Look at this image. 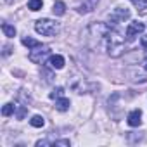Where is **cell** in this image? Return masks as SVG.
Segmentation results:
<instances>
[{
    "label": "cell",
    "instance_id": "30bf717a",
    "mask_svg": "<svg viewBox=\"0 0 147 147\" xmlns=\"http://www.w3.org/2000/svg\"><path fill=\"white\" fill-rule=\"evenodd\" d=\"M69 99H66V97H59L57 100H55V109L57 111H61V113H64V111H67L69 109Z\"/></svg>",
    "mask_w": 147,
    "mask_h": 147
},
{
    "label": "cell",
    "instance_id": "2e32d148",
    "mask_svg": "<svg viewBox=\"0 0 147 147\" xmlns=\"http://www.w3.org/2000/svg\"><path fill=\"white\" fill-rule=\"evenodd\" d=\"M14 111H16V106L11 104V102L2 107V114H4V116H11V114H14Z\"/></svg>",
    "mask_w": 147,
    "mask_h": 147
},
{
    "label": "cell",
    "instance_id": "4fadbf2b",
    "mask_svg": "<svg viewBox=\"0 0 147 147\" xmlns=\"http://www.w3.org/2000/svg\"><path fill=\"white\" fill-rule=\"evenodd\" d=\"M2 31H4V33H5V36H9V38L16 36V28H14V26H11L9 23H4V24H2Z\"/></svg>",
    "mask_w": 147,
    "mask_h": 147
},
{
    "label": "cell",
    "instance_id": "d6986e66",
    "mask_svg": "<svg viewBox=\"0 0 147 147\" xmlns=\"http://www.w3.org/2000/svg\"><path fill=\"white\" fill-rule=\"evenodd\" d=\"M142 45H144V47H147V35H144V36H142Z\"/></svg>",
    "mask_w": 147,
    "mask_h": 147
},
{
    "label": "cell",
    "instance_id": "9a60e30c",
    "mask_svg": "<svg viewBox=\"0 0 147 147\" xmlns=\"http://www.w3.org/2000/svg\"><path fill=\"white\" fill-rule=\"evenodd\" d=\"M23 45H26V47H30V49H33V47H38L40 45V42H36V40H33V38H30V36H23Z\"/></svg>",
    "mask_w": 147,
    "mask_h": 147
},
{
    "label": "cell",
    "instance_id": "ffe728a7",
    "mask_svg": "<svg viewBox=\"0 0 147 147\" xmlns=\"http://www.w3.org/2000/svg\"><path fill=\"white\" fill-rule=\"evenodd\" d=\"M144 69L147 71V57H145V62H144Z\"/></svg>",
    "mask_w": 147,
    "mask_h": 147
},
{
    "label": "cell",
    "instance_id": "3957f363",
    "mask_svg": "<svg viewBox=\"0 0 147 147\" xmlns=\"http://www.w3.org/2000/svg\"><path fill=\"white\" fill-rule=\"evenodd\" d=\"M35 30H36V33H40L43 36H55L59 33L61 26H59V23L45 18V19H38L35 23Z\"/></svg>",
    "mask_w": 147,
    "mask_h": 147
},
{
    "label": "cell",
    "instance_id": "5b68a950",
    "mask_svg": "<svg viewBox=\"0 0 147 147\" xmlns=\"http://www.w3.org/2000/svg\"><path fill=\"white\" fill-rule=\"evenodd\" d=\"M107 18H109V26L113 24V26H118V24H121V23H125V21H128L130 19V11L128 9H123V7H116V9H113L109 14H107Z\"/></svg>",
    "mask_w": 147,
    "mask_h": 147
},
{
    "label": "cell",
    "instance_id": "ba28073f",
    "mask_svg": "<svg viewBox=\"0 0 147 147\" xmlns=\"http://www.w3.org/2000/svg\"><path fill=\"white\" fill-rule=\"evenodd\" d=\"M126 121H128L130 126H140V125H142V111H140V109H133V111L128 114Z\"/></svg>",
    "mask_w": 147,
    "mask_h": 147
},
{
    "label": "cell",
    "instance_id": "5bb4252c",
    "mask_svg": "<svg viewBox=\"0 0 147 147\" xmlns=\"http://www.w3.org/2000/svg\"><path fill=\"white\" fill-rule=\"evenodd\" d=\"M42 7H43V2H42V0H30V2H28V9L33 11V12L40 11Z\"/></svg>",
    "mask_w": 147,
    "mask_h": 147
},
{
    "label": "cell",
    "instance_id": "277c9868",
    "mask_svg": "<svg viewBox=\"0 0 147 147\" xmlns=\"http://www.w3.org/2000/svg\"><path fill=\"white\" fill-rule=\"evenodd\" d=\"M49 54H50V47L49 45H38V47H33L31 50H30V61L31 62H35V64H43L45 62V59L49 57Z\"/></svg>",
    "mask_w": 147,
    "mask_h": 147
},
{
    "label": "cell",
    "instance_id": "7c38bea8",
    "mask_svg": "<svg viewBox=\"0 0 147 147\" xmlns=\"http://www.w3.org/2000/svg\"><path fill=\"white\" fill-rule=\"evenodd\" d=\"M52 11H54L55 16H64V12H66V4H64V2H55L54 7H52Z\"/></svg>",
    "mask_w": 147,
    "mask_h": 147
},
{
    "label": "cell",
    "instance_id": "7a4b0ae2",
    "mask_svg": "<svg viewBox=\"0 0 147 147\" xmlns=\"http://www.w3.org/2000/svg\"><path fill=\"white\" fill-rule=\"evenodd\" d=\"M104 49L107 52V55L111 57H119L123 52H125V40L123 36L116 31V30H109L107 36H106V43H104Z\"/></svg>",
    "mask_w": 147,
    "mask_h": 147
},
{
    "label": "cell",
    "instance_id": "44dd1931",
    "mask_svg": "<svg viewBox=\"0 0 147 147\" xmlns=\"http://www.w3.org/2000/svg\"><path fill=\"white\" fill-rule=\"evenodd\" d=\"M4 2H5V4H12V0H4Z\"/></svg>",
    "mask_w": 147,
    "mask_h": 147
},
{
    "label": "cell",
    "instance_id": "9c48e42d",
    "mask_svg": "<svg viewBox=\"0 0 147 147\" xmlns=\"http://www.w3.org/2000/svg\"><path fill=\"white\" fill-rule=\"evenodd\" d=\"M49 66H50L52 69H62V67H64V57L59 55V54L50 55V57H49Z\"/></svg>",
    "mask_w": 147,
    "mask_h": 147
},
{
    "label": "cell",
    "instance_id": "8992f818",
    "mask_svg": "<svg viewBox=\"0 0 147 147\" xmlns=\"http://www.w3.org/2000/svg\"><path fill=\"white\" fill-rule=\"evenodd\" d=\"M144 30H145V24L144 23H140V21H131L128 26H126V40L128 42H133L140 33H144Z\"/></svg>",
    "mask_w": 147,
    "mask_h": 147
},
{
    "label": "cell",
    "instance_id": "8fae6325",
    "mask_svg": "<svg viewBox=\"0 0 147 147\" xmlns=\"http://www.w3.org/2000/svg\"><path fill=\"white\" fill-rule=\"evenodd\" d=\"M30 125H31V126H35V128H42V126L45 125V119H43V116L35 114V116L30 119Z\"/></svg>",
    "mask_w": 147,
    "mask_h": 147
},
{
    "label": "cell",
    "instance_id": "ac0fdd59",
    "mask_svg": "<svg viewBox=\"0 0 147 147\" xmlns=\"http://www.w3.org/2000/svg\"><path fill=\"white\" fill-rule=\"evenodd\" d=\"M62 94H64V90H62L61 87H57L54 92H50V95H49V97H50V99H59V97H62Z\"/></svg>",
    "mask_w": 147,
    "mask_h": 147
},
{
    "label": "cell",
    "instance_id": "52a82bcc",
    "mask_svg": "<svg viewBox=\"0 0 147 147\" xmlns=\"http://www.w3.org/2000/svg\"><path fill=\"white\" fill-rule=\"evenodd\" d=\"M97 4H99V0H82V2L76 5V11L80 14H88L97 7Z\"/></svg>",
    "mask_w": 147,
    "mask_h": 147
},
{
    "label": "cell",
    "instance_id": "6da1fadb",
    "mask_svg": "<svg viewBox=\"0 0 147 147\" xmlns=\"http://www.w3.org/2000/svg\"><path fill=\"white\" fill-rule=\"evenodd\" d=\"M111 26L106 24V23H92L88 28H87V38H88V47L90 49H99V47H104L106 43V36L109 33Z\"/></svg>",
    "mask_w": 147,
    "mask_h": 147
},
{
    "label": "cell",
    "instance_id": "e0dca14e",
    "mask_svg": "<svg viewBox=\"0 0 147 147\" xmlns=\"http://www.w3.org/2000/svg\"><path fill=\"white\" fill-rule=\"evenodd\" d=\"M131 4H133L138 11H145V9H147V0H131Z\"/></svg>",
    "mask_w": 147,
    "mask_h": 147
}]
</instances>
